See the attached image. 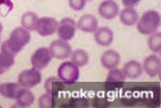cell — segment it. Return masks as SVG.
I'll list each match as a JSON object with an SVG mask.
<instances>
[{"instance_id":"cell-1","label":"cell","mask_w":161,"mask_h":108,"mask_svg":"<svg viewBox=\"0 0 161 108\" xmlns=\"http://www.w3.org/2000/svg\"><path fill=\"white\" fill-rule=\"evenodd\" d=\"M31 40L30 31L24 28H16L12 30L10 38L1 44V49L7 51L12 55L19 53Z\"/></svg>"},{"instance_id":"cell-2","label":"cell","mask_w":161,"mask_h":108,"mask_svg":"<svg viewBox=\"0 0 161 108\" xmlns=\"http://www.w3.org/2000/svg\"><path fill=\"white\" fill-rule=\"evenodd\" d=\"M160 24V15L155 10H148L143 13L141 18L138 21L137 29L141 34L150 35L159 28Z\"/></svg>"},{"instance_id":"cell-3","label":"cell","mask_w":161,"mask_h":108,"mask_svg":"<svg viewBox=\"0 0 161 108\" xmlns=\"http://www.w3.org/2000/svg\"><path fill=\"white\" fill-rule=\"evenodd\" d=\"M58 77L64 83H75L79 78V69L72 62L62 63L58 68Z\"/></svg>"},{"instance_id":"cell-4","label":"cell","mask_w":161,"mask_h":108,"mask_svg":"<svg viewBox=\"0 0 161 108\" xmlns=\"http://www.w3.org/2000/svg\"><path fill=\"white\" fill-rule=\"evenodd\" d=\"M42 81V74L40 71L36 68H31L29 70L22 71L21 73L18 75V83L22 87L25 89H31L33 87H36L39 85Z\"/></svg>"},{"instance_id":"cell-5","label":"cell","mask_w":161,"mask_h":108,"mask_svg":"<svg viewBox=\"0 0 161 108\" xmlns=\"http://www.w3.org/2000/svg\"><path fill=\"white\" fill-rule=\"evenodd\" d=\"M77 28V23L73 18L65 17L60 22H58L57 33L60 39L62 40H70L74 38Z\"/></svg>"},{"instance_id":"cell-6","label":"cell","mask_w":161,"mask_h":108,"mask_svg":"<svg viewBox=\"0 0 161 108\" xmlns=\"http://www.w3.org/2000/svg\"><path fill=\"white\" fill-rule=\"evenodd\" d=\"M52 55L49 48H40L33 54L31 57V63L34 68L38 70H42L46 68L52 61Z\"/></svg>"},{"instance_id":"cell-7","label":"cell","mask_w":161,"mask_h":108,"mask_svg":"<svg viewBox=\"0 0 161 108\" xmlns=\"http://www.w3.org/2000/svg\"><path fill=\"white\" fill-rule=\"evenodd\" d=\"M58 22L53 17H41L38 19L36 30L42 37H49L57 33Z\"/></svg>"},{"instance_id":"cell-8","label":"cell","mask_w":161,"mask_h":108,"mask_svg":"<svg viewBox=\"0 0 161 108\" xmlns=\"http://www.w3.org/2000/svg\"><path fill=\"white\" fill-rule=\"evenodd\" d=\"M50 52H51L53 58H56L58 60H65L70 57L72 49L71 46L67 42L62 39H57L51 44Z\"/></svg>"},{"instance_id":"cell-9","label":"cell","mask_w":161,"mask_h":108,"mask_svg":"<svg viewBox=\"0 0 161 108\" xmlns=\"http://www.w3.org/2000/svg\"><path fill=\"white\" fill-rule=\"evenodd\" d=\"M99 15L105 19H114L119 14V5L114 0H105L98 7Z\"/></svg>"},{"instance_id":"cell-10","label":"cell","mask_w":161,"mask_h":108,"mask_svg":"<svg viewBox=\"0 0 161 108\" xmlns=\"http://www.w3.org/2000/svg\"><path fill=\"white\" fill-rule=\"evenodd\" d=\"M94 39L102 47H108L114 42V33L107 26L97 28L94 31Z\"/></svg>"},{"instance_id":"cell-11","label":"cell","mask_w":161,"mask_h":108,"mask_svg":"<svg viewBox=\"0 0 161 108\" xmlns=\"http://www.w3.org/2000/svg\"><path fill=\"white\" fill-rule=\"evenodd\" d=\"M160 59L155 55H150L146 58L143 63V68L150 77H156L160 73Z\"/></svg>"},{"instance_id":"cell-12","label":"cell","mask_w":161,"mask_h":108,"mask_svg":"<svg viewBox=\"0 0 161 108\" xmlns=\"http://www.w3.org/2000/svg\"><path fill=\"white\" fill-rule=\"evenodd\" d=\"M77 28L84 33H94L98 28V20L93 15L85 14L78 20Z\"/></svg>"},{"instance_id":"cell-13","label":"cell","mask_w":161,"mask_h":108,"mask_svg":"<svg viewBox=\"0 0 161 108\" xmlns=\"http://www.w3.org/2000/svg\"><path fill=\"white\" fill-rule=\"evenodd\" d=\"M119 54L114 49H108V51L104 52L102 56V64L105 69H114L119 64Z\"/></svg>"},{"instance_id":"cell-14","label":"cell","mask_w":161,"mask_h":108,"mask_svg":"<svg viewBox=\"0 0 161 108\" xmlns=\"http://www.w3.org/2000/svg\"><path fill=\"white\" fill-rule=\"evenodd\" d=\"M122 71L124 72L126 77L130 79H137L142 75L143 69H142V66L139 62L130 61L124 65V68Z\"/></svg>"},{"instance_id":"cell-15","label":"cell","mask_w":161,"mask_h":108,"mask_svg":"<svg viewBox=\"0 0 161 108\" xmlns=\"http://www.w3.org/2000/svg\"><path fill=\"white\" fill-rule=\"evenodd\" d=\"M21 88L19 83H2L0 84V94L8 99H16Z\"/></svg>"},{"instance_id":"cell-16","label":"cell","mask_w":161,"mask_h":108,"mask_svg":"<svg viewBox=\"0 0 161 108\" xmlns=\"http://www.w3.org/2000/svg\"><path fill=\"white\" fill-rule=\"evenodd\" d=\"M139 15L134 8H125L119 12V20L126 26H132L136 24Z\"/></svg>"},{"instance_id":"cell-17","label":"cell","mask_w":161,"mask_h":108,"mask_svg":"<svg viewBox=\"0 0 161 108\" xmlns=\"http://www.w3.org/2000/svg\"><path fill=\"white\" fill-rule=\"evenodd\" d=\"M16 101H17V106L22 108L30 107L35 101V95L30 90H27L25 88H21L20 91L17 94Z\"/></svg>"},{"instance_id":"cell-18","label":"cell","mask_w":161,"mask_h":108,"mask_svg":"<svg viewBox=\"0 0 161 108\" xmlns=\"http://www.w3.org/2000/svg\"><path fill=\"white\" fill-rule=\"evenodd\" d=\"M13 64H14V55L1 49V53H0V75L10 69Z\"/></svg>"},{"instance_id":"cell-19","label":"cell","mask_w":161,"mask_h":108,"mask_svg":"<svg viewBox=\"0 0 161 108\" xmlns=\"http://www.w3.org/2000/svg\"><path fill=\"white\" fill-rule=\"evenodd\" d=\"M39 17L33 11H27L25 12L21 17V25L22 28L27 29L29 31L36 30V25L38 22Z\"/></svg>"},{"instance_id":"cell-20","label":"cell","mask_w":161,"mask_h":108,"mask_svg":"<svg viewBox=\"0 0 161 108\" xmlns=\"http://www.w3.org/2000/svg\"><path fill=\"white\" fill-rule=\"evenodd\" d=\"M70 58H71V62L74 65H76L78 68L87 65V63L89 61L88 55H87V53L83 51V49H76V51L72 52Z\"/></svg>"},{"instance_id":"cell-21","label":"cell","mask_w":161,"mask_h":108,"mask_svg":"<svg viewBox=\"0 0 161 108\" xmlns=\"http://www.w3.org/2000/svg\"><path fill=\"white\" fill-rule=\"evenodd\" d=\"M126 76L124 72L119 69L114 68L110 69L108 72V75L107 77V82L108 83H123L126 81Z\"/></svg>"},{"instance_id":"cell-22","label":"cell","mask_w":161,"mask_h":108,"mask_svg":"<svg viewBox=\"0 0 161 108\" xmlns=\"http://www.w3.org/2000/svg\"><path fill=\"white\" fill-rule=\"evenodd\" d=\"M148 46L153 53L159 54L161 52V33L159 31H156L150 35L148 39Z\"/></svg>"},{"instance_id":"cell-23","label":"cell","mask_w":161,"mask_h":108,"mask_svg":"<svg viewBox=\"0 0 161 108\" xmlns=\"http://www.w3.org/2000/svg\"><path fill=\"white\" fill-rule=\"evenodd\" d=\"M13 4L10 0H0V17H6L11 12Z\"/></svg>"},{"instance_id":"cell-24","label":"cell","mask_w":161,"mask_h":108,"mask_svg":"<svg viewBox=\"0 0 161 108\" xmlns=\"http://www.w3.org/2000/svg\"><path fill=\"white\" fill-rule=\"evenodd\" d=\"M53 106V98L51 93H45L39 98V107L40 108H51Z\"/></svg>"},{"instance_id":"cell-25","label":"cell","mask_w":161,"mask_h":108,"mask_svg":"<svg viewBox=\"0 0 161 108\" xmlns=\"http://www.w3.org/2000/svg\"><path fill=\"white\" fill-rule=\"evenodd\" d=\"M87 0H69V6H70L73 10L80 11L84 8Z\"/></svg>"},{"instance_id":"cell-26","label":"cell","mask_w":161,"mask_h":108,"mask_svg":"<svg viewBox=\"0 0 161 108\" xmlns=\"http://www.w3.org/2000/svg\"><path fill=\"white\" fill-rule=\"evenodd\" d=\"M57 81H59V79L55 78V77H52V78H48L47 81H46L45 83V88L46 90H47V92L51 93L52 94V90H53V85L57 82Z\"/></svg>"},{"instance_id":"cell-27","label":"cell","mask_w":161,"mask_h":108,"mask_svg":"<svg viewBox=\"0 0 161 108\" xmlns=\"http://www.w3.org/2000/svg\"><path fill=\"white\" fill-rule=\"evenodd\" d=\"M141 0H122L123 5L127 8H133L140 3Z\"/></svg>"},{"instance_id":"cell-28","label":"cell","mask_w":161,"mask_h":108,"mask_svg":"<svg viewBox=\"0 0 161 108\" xmlns=\"http://www.w3.org/2000/svg\"><path fill=\"white\" fill-rule=\"evenodd\" d=\"M2 24H1V22H0V39H1V33H2Z\"/></svg>"}]
</instances>
